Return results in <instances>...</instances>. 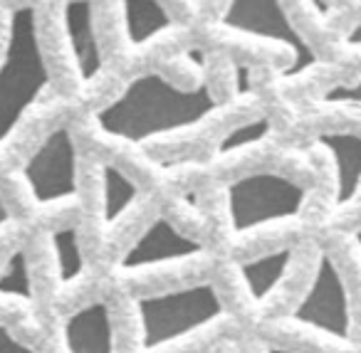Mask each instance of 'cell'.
Listing matches in <instances>:
<instances>
[{
	"label": "cell",
	"mask_w": 361,
	"mask_h": 353,
	"mask_svg": "<svg viewBox=\"0 0 361 353\" xmlns=\"http://www.w3.org/2000/svg\"><path fill=\"white\" fill-rule=\"evenodd\" d=\"M216 109L218 99L208 82L178 87L159 72H144L94 111V126L111 141L141 146L196 129Z\"/></svg>",
	"instance_id": "6da1fadb"
},
{
	"label": "cell",
	"mask_w": 361,
	"mask_h": 353,
	"mask_svg": "<svg viewBox=\"0 0 361 353\" xmlns=\"http://www.w3.org/2000/svg\"><path fill=\"white\" fill-rule=\"evenodd\" d=\"M131 314L139 353H164L216 326L226 316V302L216 282L201 279L139 294L131 302Z\"/></svg>",
	"instance_id": "7a4b0ae2"
},
{
	"label": "cell",
	"mask_w": 361,
	"mask_h": 353,
	"mask_svg": "<svg viewBox=\"0 0 361 353\" xmlns=\"http://www.w3.org/2000/svg\"><path fill=\"white\" fill-rule=\"evenodd\" d=\"M50 87V67L37 35V11L27 3L8 13L0 52V146L16 136L23 119Z\"/></svg>",
	"instance_id": "3957f363"
},
{
	"label": "cell",
	"mask_w": 361,
	"mask_h": 353,
	"mask_svg": "<svg viewBox=\"0 0 361 353\" xmlns=\"http://www.w3.org/2000/svg\"><path fill=\"white\" fill-rule=\"evenodd\" d=\"M307 188L285 173L250 171L226 185L228 228L235 237H245L277 223L300 218L307 205Z\"/></svg>",
	"instance_id": "277c9868"
},
{
	"label": "cell",
	"mask_w": 361,
	"mask_h": 353,
	"mask_svg": "<svg viewBox=\"0 0 361 353\" xmlns=\"http://www.w3.org/2000/svg\"><path fill=\"white\" fill-rule=\"evenodd\" d=\"M290 321L334 343H351L354 338L349 282L326 249L317 254L310 282L290 309Z\"/></svg>",
	"instance_id": "5b68a950"
},
{
	"label": "cell",
	"mask_w": 361,
	"mask_h": 353,
	"mask_svg": "<svg viewBox=\"0 0 361 353\" xmlns=\"http://www.w3.org/2000/svg\"><path fill=\"white\" fill-rule=\"evenodd\" d=\"M20 180L37 208L75 203L80 195V156L70 126H52L32 146L20 166Z\"/></svg>",
	"instance_id": "8992f818"
},
{
	"label": "cell",
	"mask_w": 361,
	"mask_h": 353,
	"mask_svg": "<svg viewBox=\"0 0 361 353\" xmlns=\"http://www.w3.org/2000/svg\"><path fill=\"white\" fill-rule=\"evenodd\" d=\"M221 25L238 35L285 47L290 62L282 67V80H295L317 65V52L295 27L282 0H228Z\"/></svg>",
	"instance_id": "52a82bcc"
},
{
	"label": "cell",
	"mask_w": 361,
	"mask_h": 353,
	"mask_svg": "<svg viewBox=\"0 0 361 353\" xmlns=\"http://www.w3.org/2000/svg\"><path fill=\"white\" fill-rule=\"evenodd\" d=\"M206 257V247L191 235L180 233L169 218H154L119 254L114 272L119 277H136V274L156 272V269L188 264Z\"/></svg>",
	"instance_id": "ba28073f"
},
{
	"label": "cell",
	"mask_w": 361,
	"mask_h": 353,
	"mask_svg": "<svg viewBox=\"0 0 361 353\" xmlns=\"http://www.w3.org/2000/svg\"><path fill=\"white\" fill-rule=\"evenodd\" d=\"M62 35L82 85H92L104 70V50L94 23L92 0H65L60 16Z\"/></svg>",
	"instance_id": "9c48e42d"
},
{
	"label": "cell",
	"mask_w": 361,
	"mask_h": 353,
	"mask_svg": "<svg viewBox=\"0 0 361 353\" xmlns=\"http://www.w3.org/2000/svg\"><path fill=\"white\" fill-rule=\"evenodd\" d=\"M65 353H116V326L104 299L77 306L62 323Z\"/></svg>",
	"instance_id": "30bf717a"
},
{
	"label": "cell",
	"mask_w": 361,
	"mask_h": 353,
	"mask_svg": "<svg viewBox=\"0 0 361 353\" xmlns=\"http://www.w3.org/2000/svg\"><path fill=\"white\" fill-rule=\"evenodd\" d=\"M334 166V205L346 208L361 193V134L356 131H324L317 136Z\"/></svg>",
	"instance_id": "8fae6325"
},
{
	"label": "cell",
	"mask_w": 361,
	"mask_h": 353,
	"mask_svg": "<svg viewBox=\"0 0 361 353\" xmlns=\"http://www.w3.org/2000/svg\"><path fill=\"white\" fill-rule=\"evenodd\" d=\"M292 262H295V247L280 244V247L265 249V252H257L252 257L235 262V274L250 302L265 304L282 287V282L292 269Z\"/></svg>",
	"instance_id": "7c38bea8"
},
{
	"label": "cell",
	"mask_w": 361,
	"mask_h": 353,
	"mask_svg": "<svg viewBox=\"0 0 361 353\" xmlns=\"http://www.w3.org/2000/svg\"><path fill=\"white\" fill-rule=\"evenodd\" d=\"M121 25L131 50L151 45L159 35L171 30L173 20L161 0H119Z\"/></svg>",
	"instance_id": "4fadbf2b"
},
{
	"label": "cell",
	"mask_w": 361,
	"mask_h": 353,
	"mask_svg": "<svg viewBox=\"0 0 361 353\" xmlns=\"http://www.w3.org/2000/svg\"><path fill=\"white\" fill-rule=\"evenodd\" d=\"M139 200V185L114 163L99 166V223L114 230Z\"/></svg>",
	"instance_id": "5bb4252c"
},
{
	"label": "cell",
	"mask_w": 361,
	"mask_h": 353,
	"mask_svg": "<svg viewBox=\"0 0 361 353\" xmlns=\"http://www.w3.org/2000/svg\"><path fill=\"white\" fill-rule=\"evenodd\" d=\"M50 252L55 264V279L60 289H72L85 279L87 259L82 249L80 230L75 225H57L50 230Z\"/></svg>",
	"instance_id": "9a60e30c"
},
{
	"label": "cell",
	"mask_w": 361,
	"mask_h": 353,
	"mask_svg": "<svg viewBox=\"0 0 361 353\" xmlns=\"http://www.w3.org/2000/svg\"><path fill=\"white\" fill-rule=\"evenodd\" d=\"M0 302L25 304L35 302V279L25 244H18L0 264Z\"/></svg>",
	"instance_id": "2e32d148"
},
{
	"label": "cell",
	"mask_w": 361,
	"mask_h": 353,
	"mask_svg": "<svg viewBox=\"0 0 361 353\" xmlns=\"http://www.w3.org/2000/svg\"><path fill=\"white\" fill-rule=\"evenodd\" d=\"M270 131H272V124L267 116H257V119L243 121V124L233 126V129L221 139V144H218V156H221V159H231V156L243 154V151L262 144V141L270 136Z\"/></svg>",
	"instance_id": "e0dca14e"
},
{
	"label": "cell",
	"mask_w": 361,
	"mask_h": 353,
	"mask_svg": "<svg viewBox=\"0 0 361 353\" xmlns=\"http://www.w3.org/2000/svg\"><path fill=\"white\" fill-rule=\"evenodd\" d=\"M322 104H336V106H361V75L351 82H339L331 85L329 89L322 92Z\"/></svg>",
	"instance_id": "ac0fdd59"
},
{
	"label": "cell",
	"mask_w": 361,
	"mask_h": 353,
	"mask_svg": "<svg viewBox=\"0 0 361 353\" xmlns=\"http://www.w3.org/2000/svg\"><path fill=\"white\" fill-rule=\"evenodd\" d=\"M0 353H37V348L18 338L6 323H0Z\"/></svg>",
	"instance_id": "d6986e66"
},
{
	"label": "cell",
	"mask_w": 361,
	"mask_h": 353,
	"mask_svg": "<svg viewBox=\"0 0 361 353\" xmlns=\"http://www.w3.org/2000/svg\"><path fill=\"white\" fill-rule=\"evenodd\" d=\"M235 89L240 94L250 89V67L247 65H235Z\"/></svg>",
	"instance_id": "ffe728a7"
},
{
	"label": "cell",
	"mask_w": 361,
	"mask_h": 353,
	"mask_svg": "<svg viewBox=\"0 0 361 353\" xmlns=\"http://www.w3.org/2000/svg\"><path fill=\"white\" fill-rule=\"evenodd\" d=\"M344 45L346 47H361V20L354 23V25H351L349 30H346Z\"/></svg>",
	"instance_id": "44dd1931"
},
{
	"label": "cell",
	"mask_w": 361,
	"mask_h": 353,
	"mask_svg": "<svg viewBox=\"0 0 361 353\" xmlns=\"http://www.w3.org/2000/svg\"><path fill=\"white\" fill-rule=\"evenodd\" d=\"M11 223V210H8V203L3 200V193H0V230L8 228Z\"/></svg>",
	"instance_id": "7402d4cb"
},
{
	"label": "cell",
	"mask_w": 361,
	"mask_h": 353,
	"mask_svg": "<svg viewBox=\"0 0 361 353\" xmlns=\"http://www.w3.org/2000/svg\"><path fill=\"white\" fill-rule=\"evenodd\" d=\"M349 237H351V244H354L356 254H359V257H361V225H359V228H354V230H351V235H349Z\"/></svg>",
	"instance_id": "603a6c76"
},
{
	"label": "cell",
	"mask_w": 361,
	"mask_h": 353,
	"mask_svg": "<svg viewBox=\"0 0 361 353\" xmlns=\"http://www.w3.org/2000/svg\"><path fill=\"white\" fill-rule=\"evenodd\" d=\"M262 353H297V351H292V348H287V346H280V343H267Z\"/></svg>",
	"instance_id": "cb8c5ba5"
},
{
	"label": "cell",
	"mask_w": 361,
	"mask_h": 353,
	"mask_svg": "<svg viewBox=\"0 0 361 353\" xmlns=\"http://www.w3.org/2000/svg\"><path fill=\"white\" fill-rule=\"evenodd\" d=\"M206 353H208V351H206Z\"/></svg>",
	"instance_id": "d4e9b609"
}]
</instances>
